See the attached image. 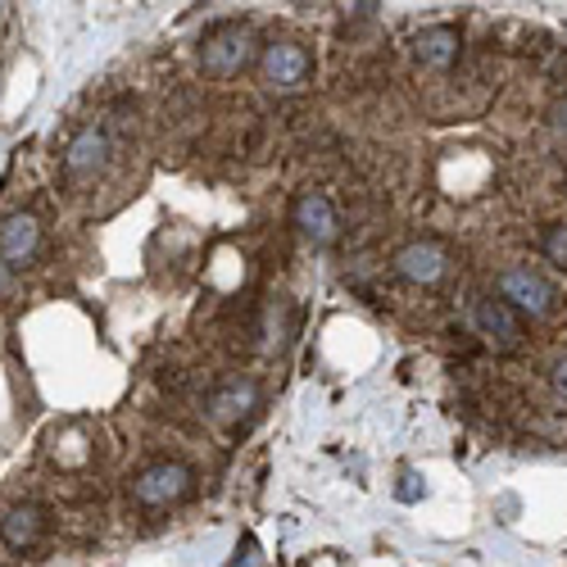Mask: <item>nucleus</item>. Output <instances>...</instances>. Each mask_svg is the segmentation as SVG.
<instances>
[{"label":"nucleus","mask_w":567,"mask_h":567,"mask_svg":"<svg viewBox=\"0 0 567 567\" xmlns=\"http://www.w3.org/2000/svg\"><path fill=\"white\" fill-rule=\"evenodd\" d=\"M187 491H191V468L177 459H160L132 476V499L141 509H168V504H177Z\"/></svg>","instance_id":"obj_4"},{"label":"nucleus","mask_w":567,"mask_h":567,"mask_svg":"<svg viewBox=\"0 0 567 567\" xmlns=\"http://www.w3.org/2000/svg\"><path fill=\"white\" fill-rule=\"evenodd\" d=\"M291 223H295V232H300L309 246H332L341 236V214H336V204H332V196H327V191L295 196Z\"/></svg>","instance_id":"obj_5"},{"label":"nucleus","mask_w":567,"mask_h":567,"mask_svg":"<svg viewBox=\"0 0 567 567\" xmlns=\"http://www.w3.org/2000/svg\"><path fill=\"white\" fill-rule=\"evenodd\" d=\"M259 78L268 92H300V86L314 78V55L309 46L291 42V37H277L259 50Z\"/></svg>","instance_id":"obj_3"},{"label":"nucleus","mask_w":567,"mask_h":567,"mask_svg":"<svg viewBox=\"0 0 567 567\" xmlns=\"http://www.w3.org/2000/svg\"><path fill=\"white\" fill-rule=\"evenodd\" d=\"M259 409V381L255 377H227L214 395H209V417L218 427H241Z\"/></svg>","instance_id":"obj_8"},{"label":"nucleus","mask_w":567,"mask_h":567,"mask_svg":"<svg viewBox=\"0 0 567 567\" xmlns=\"http://www.w3.org/2000/svg\"><path fill=\"white\" fill-rule=\"evenodd\" d=\"M459 46H463V37H459V27H450V23H427L423 33H413V42H409L413 59L423 69H450L459 59Z\"/></svg>","instance_id":"obj_10"},{"label":"nucleus","mask_w":567,"mask_h":567,"mask_svg":"<svg viewBox=\"0 0 567 567\" xmlns=\"http://www.w3.org/2000/svg\"><path fill=\"white\" fill-rule=\"evenodd\" d=\"M472 327L495 350H518L522 345V314L504 305L499 295H476L472 300Z\"/></svg>","instance_id":"obj_6"},{"label":"nucleus","mask_w":567,"mask_h":567,"mask_svg":"<svg viewBox=\"0 0 567 567\" xmlns=\"http://www.w3.org/2000/svg\"><path fill=\"white\" fill-rule=\"evenodd\" d=\"M42 250V218L37 214H10L5 223H0V259H5L10 268L27 263Z\"/></svg>","instance_id":"obj_11"},{"label":"nucleus","mask_w":567,"mask_h":567,"mask_svg":"<svg viewBox=\"0 0 567 567\" xmlns=\"http://www.w3.org/2000/svg\"><path fill=\"white\" fill-rule=\"evenodd\" d=\"M395 273L413 286H436L450 273V255H445L440 241H409L395 250Z\"/></svg>","instance_id":"obj_7"},{"label":"nucleus","mask_w":567,"mask_h":567,"mask_svg":"<svg viewBox=\"0 0 567 567\" xmlns=\"http://www.w3.org/2000/svg\"><path fill=\"white\" fill-rule=\"evenodd\" d=\"M232 567H255V541H250V550H246V558H241V554H236V558H232Z\"/></svg>","instance_id":"obj_17"},{"label":"nucleus","mask_w":567,"mask_h":567,"mask_svg":"<svg viewBox=\"0 0 567 567\" xmlns=\"http://www.w3.org/2000/svg\"><path fill=\"white\" fill-rule=\"evenodd\" d=\"M554 128H558L563 137H567V96H563V101L554 105Z\"/></svg>","instance_id":"obj_15"},{"label":"nucleus","mask_w":567,"mask_h":567,"mask_svg":"<svg viewBox=\"0 0 567 567\" xmlns=\"http://www.w3.org/2000/svg\"><path fill=\"white\" fill-rule=\"evenodd\" d=\"M105 168H109V137L101 128L73 132V141L64 145V173L73 177V182H82V177H96Z\"/></svg>","instance_id":"obj_9"},{"label":"nucleus","mask_w":567,"mask_h":567,"mask_svg":"<svg viewBox=\"0 0 567 567\" xmlns=\"http://www.w3.org/2000/svg\"><path fill=\"white\" fill-rule=\"evenodd\" d=\"M10 273H14V268H10L5 259H0V295H5V291H10Z\"/></svg>","instance_id":"obj_16"},{"label":"nucleus","mask_w":567,"mask_h":567,"mask_svg":"<svg viewBox=\"0 0 567 567\" xmlns=\"http://www.w3.org/2000/svg\"><path fill=\"white\" fill-rule=\"evenodd\" d=\"M495 295L509 309H518L522 318H550L558 309V291L545 273H535L531 263H513V268H504L499 282H495Z\"/></svg>","instance_id":"obj_1"},{"label":"nucleus","mask_w":567,"mask_h":567,"mask_svg":"<svg viewBox=\"0 0 567 567\" xmlns=\"http://www.w3.org/2000/svg\"><path fill=\"white\" fill-rule=\"evenodd\" d=\"M42 535H46V509L42 504L23 499V504H10V509L0 513V541H5L10 550H33Z\"/></svg>","instance_id":"obj_12"},{"label":"nucleus","mask_w":567,"mask_h":567,"mask_svg":"<svg viewBox=\"0 0 567 567\" xmlns=\"http://www.w3.org/2000/svg\"><path fill=\"white\" fill-rule=\"evenodd\" d=\"M541 250H545V259H550L554 268H563V273H567V223H550V227H545Z\"/></svg>","instance_id":"obj_13"},{"label":"nucleus","mask_w":567,"mask_h":567,"mask_svg":"<svg viewBox=\"0 0 567 567\" xmlns=\"http://www.w3.org/2000/svg\"><path fill=\"white\" fill-rule=\"evenodd\" d=\"M255 59V33L246 23H223L200 42V69L209 78H236Z\"/></svg>","instance_id":"obj_2"},{"label":"nucleus","mask_w":567,"mask_h":567,"mask_svg":"<svg viewBox=\"0 0 567 567\" xmlns=\"http://www.w3.org/2000/svg\"><path fill=\"white\" fill-rule=\"evenodd\" d=\"M550 386H554V395H558V400H567V354H563V359L554 364V373H550Z\"/></svg>","instance_id":"obj_14"}]
</instances>
